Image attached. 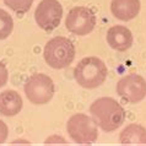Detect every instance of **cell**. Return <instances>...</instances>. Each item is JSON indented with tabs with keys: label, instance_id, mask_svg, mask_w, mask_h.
<instances>
[{
	"label": "cell",
	"instance_id": "obj_1",
	"mask_svg": "<svg viewBox=\"0 0 146 146\" xmlns=\"http://www.w3.org/2000/svg\"><path fill=\"white\" fill-rule=\"evenodd\" d=\"M90 112L95 123L104 131L117 130L125 119V111L115 100L102 97L91 104Z\"/></svg>",
	"mask_w": 146,
	"mask_h": 146
},
{
	"label": "cell",
	"instance_id": "obj_2",
	"mask_svg": "<svg viewBox=\"0 0 146 146\" xmlns=\"http://www.w3.org/2000/svg\"><path fill=\"white\" fill-rule=\"evenodd\" d=\"M108 75L107 66L97 56H87L75 66L74 78L81 87L96 88L101 86Z\"/></svg>",
	"mask_w": 146,
	"mask_h": 146
},
{
	"label": "cell",
	"instance_id": "obj_3",
	"mask_svg": "<svg viewBox=\"0 0 146 146\" xmlns=\"http://www.w3.org/2000/svg\"><path fill=\"white\" fill-rule=\"evenodd\" d=\"M75 58V46L66 37H54L44 47V60L53 69L69 66Z\"/></svg>",
	"mask_w": 146,
	"mask_h": 146
},
{
	"label": "cell",
	"instance_id": "obj_4",
	"mask_svg": "<svg viewBox=\"0 0 146 146\" xmlns=\"http://www.w3.org/2000/svg\"><path fill=\"white\" fill-rule=\"evenodd\" d=\"M66 130L69 136L80 145H91L98 137L97 124L84 113L74 114L68 120Z\"/></svg>",
	"mask_w": 146,
	"mask_h": 146
},
{
	"label": "cell",
	"instance_id": "obj_5",
	"mask_svg": "<svg viewBox=\"0 0 146 146\" xmlns=\"http://www.w3.org/2000/svg\"><path fill=\"white\" fill-rule=\"evenodd\" d=\"M25 93L33 104H46L53 98L54 82L46 74H35L25 84Z\"/></svg>",
	"mask_w": 146,
	"mask_h": 146
},
{
	"label": "cell",
	"instance_id": "obj_6",
	"mask_svg": "<svg viewBox=\"0 0 146 146\" xmlns=\"http://www.w3.org/2000/svg\"><path fill=\"white\" fill-rule=\"evenodd\" d=\"M65 26L69 32L76 36H86L96 26V16L86 6H76L69 11Z\"/></svg>",
	"mask_w": 146,
	"mask_h": 146
},
{
	"label": "cell",
	"instance_id": "obj_7",
	"mask_svg": "<svg viewBox=\"0 0 146 146\" xmlns=\"http://www.w3.org/2000/svg\"><path fill=\"white\" fill-rule=\"evenodd\" d=\"M63 16V7L58 0H42L35 11V19L42 30L50 32L56 28Z\"/></svg>",
	"mask_w": 146,
	"mask_h": 146
},
{
	"label": "cell",
	"instance_id": "obj_8",
	"mask_svg": "<svg viewBox=\"0 0 146 146\" xmlns=\"http://www.w3.org/2000/svg\"><path fill=\"white\" fill-rule=\"evenodd\" d=\"M117 93L127 102L137 103L146 96V81L137 74L127 75L117 84Z\"/></svg>",
	"mask_w": 146,
	"mask_h": 146
},
{
	"label": "cell",
	"instance_id": "obj_9",
	"mask_svg": "<svg viewBox=\"0 0 146 146\" xmlns=\"http://www.w3.org/2000/svg\"><path fill=\"white\" fill-rule=\"evenodd\" d=\"M107 42L113 49L125 52L133 44V33L125 26H112L107 32Z\"/></svg>",
	"mask_w": 146,
	"mask_h": 146
},
{
	"label": "cell",
	"instance_id": "obj_10",
	"mask_svg": "<svg viewBox=\"0 0 146 146\" xmlns=\"http://www.w3.org/2000/svg\"><path fill=\"white\" fill-rule=\"evenodd\" d=\"M111 11L118 20L129 21L139 14L140 0H112Z\"/></svg>",
	"mask_w": 146,
	"mask_h": 146
},
{
	"label": "cell",
	"instance_id": "obj_11",
	"mask_svg": "<svg viewBox=\"0 0 146 146\" xmlns=\"http://www.w3.org/2000/svg\"><path fill=\"white\" fill-rule=\"evenodd\" d=\"M23 102L19 92L6 90L0 93V114L5 117H14L22 109Z\"/></svg>",
	"mask_w": 146,
	"mask_h": 146
},
{
	"label": "cell",
	"instance_id": "obj_12",
	"mask_svg": "<svg viewBox=\"0 0 146 146\" xmlns=\"http://www.w3.org/2000/svg\"><path fill=\"white\" fill-rule=\"evenodd\" d=\"M121 145H146V129L140 124H129L120 133Z\"/></svg>",
	"mask_w": 146,
	"mask_h": 146
},
{
	"label": "cell",
	"instance_id": "obj_13",
	"mask_svg": "<svg viewBox=\"0 0 146 146\" xmlns=\"http://www.w3.org/2000/svg\"><path fill=\"white\" fill-rule=\"evenodd\" d=\"M14 30V20L7 11L0 9V40L7 38Z\"/></svg>",
	"mask_w": 146,
	"mask_h": 146
},
{
	"label": "cell",
	"instance_id": "obj_14",
	"mask_svg": "<svg viewBox=\"0 0 146 146\" xmlns=\"http://www.w3.org/2000/svg\"><path fill=\"white\" fill-rule=\"evenodd\" d=\"M6 6L17 14H26L31 9L33 0H4Z\"/></svg>",
	"mask_w": 146,
	"mask_h": 146
},
{
	"label": "cell",
	"instance_id": "obj_15",
	"mask_svg": "<svg viewBox=\"0 0 146 146\" xmlns=\"http://www.w3.org/2000/svg\"><path fill=\"white\" fill-rule=\"evenodd\" d=\"M7 80H9V71H7L6 66L0 62V87L5 86Z\"/></svg>",
	"mask_w": 146,
	"mask_h": 146
},
{
	"label": "cell",
	"instance_id": "obj_16",
	"mask_svg": "<svg viewBox=\"0 0 146 146\" xmlns=\"http://www.w3.org/2000/svg\"><path fill=\"white\" fill-rule=\"evenodd\" d=\"M7 134H9V128L3 120H0V145L5 143V140L7 139Z\"/></svg>",
	"mask_w": 146,
	"mask_h": 146
}]
</instances>
